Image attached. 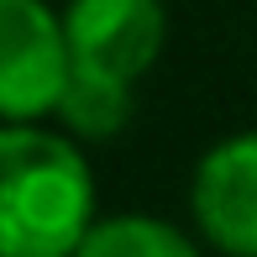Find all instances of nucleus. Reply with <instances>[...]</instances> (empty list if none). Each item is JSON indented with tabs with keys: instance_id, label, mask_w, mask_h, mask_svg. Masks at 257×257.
Wrapping results in <instances>:
<instances>
[{
	"instance_id": "39448f33",
	"label": "nucleus",
	"mask_w": 257,
	"mask_h": 257,
	"mask_svg": "<svg viewBox=\"0 0 257 257\" xmlns=\"http://www.w3.org/2000/svg\"><path fill=\"white\" fill-rule=\"evenodd\" d=\"M58 121H63V132L74 142H110L132 121V84L95 79V74H79L74 68L63 100H58Z\"/></svg>"
},
{
	"instance_id": "423d86ee",
	"label": "nucleus",
	"mask_w": 257,
	"mask_h": 257,
	"mask_svg": "<svg viewBox=\"0 0 257 257\" xmlns=\"http://www.w3.org/2000/svg\"><path fill=\"white\" fill-rule=\"evenodd\" d=\"M74 257H200V247L158 215H110L95 220Z\"/></svg>"
},
{
	"instance_id": "f03ea898",
	"label": "nucleus",
	"mask_w": 257,
	"mask_h": 257,
	"mask_svg": "<svg viewBox=\"0 0 257 257\" xmlns=\"http://www.w3.org/2000/svg\"><path fill=\"white\" fill-rule=\"evenodd\" d=\"M74 53L63 16L48 0H0V126H32L58 115Z\"/></svg>"
},
{
	"instance_id": "f257e3e1",
	"label": "nucleus",
	"mask_w": 257,
	"mask_h": 257,
	"mask_svg": "<svg viewBox=\"0 0 257 257\" xmlns=\"http://www.w3.org/2000/svg\"><path fill=\"white\" fill-rule=\"evenodd\" d=\"M95 231V173L68 132L0 126V257H74Z\"/></svg>"
},
{
	"instance_id": "20e7f679",
	"label": "nucleus",
	"mask_w": 257,
	"mask_h": 257,
	"mask_svg": "<svg viewBox=\"0 0 257 257\" xmlns=\"http://www.w3.org/2000/svg\"><path fill=\"white\" fill-rule=\"evenodd\" d=\"M189 210L215 252L257 257V132H236L200 158Z\"/></svg>"
},
{
	"instance_id": "7ed1b4c3",
	"label": "nucleus",
	"mask_w": 257,
	"mask_h": 257,
	"mask_svg": "<svg viewBox=\"0 0 257 257\" xmlns=\"http://www.w3.org/2000/svg\"><path fill=\"white\" fill-rule=\"evenodd\" d=\"M63 32L79 74L137 84L168 42V11L163 0H68Z\"/></svg>"
}]
</instances>
